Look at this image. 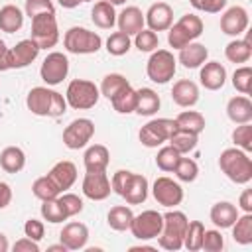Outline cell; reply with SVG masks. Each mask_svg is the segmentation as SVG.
<instances>
[{
  "label": "cell",
  "instance_id": "obj_1",
  "mask_svg": "<svg viewBox=\"0 0 252 252\" xmlns=\"http://www.w3.org/2000/svg\"><path fill=\"white\" fill-rule=\"evenodd\" d=\"M26 106L35 116L59 118L67 112V100L61 93L47 87H33L26 96Z\"/></svg>",
  "mask_w": 252,
  "mask_h": 252
},
{
  "label": "cell",
  "instance_id": "obj_2",
  "mask_svg": "<svg viewBox=\"0 0 252 252\" xmlns=\"http://www.w3.org/2000/svg\"><path fill=\"white\" fill-rule=\"evenodd\" d=\"M219 167L236 185H246L252 179V159H250L248 152H244L236 146L220 152Z\"/></svg>",
  "mask_w": 252,
  "mask_h": 252
},
{
  "label": "cell",
  "instance_id": "obj_3",
  "mask_svg": "<svg viewBox=\"0 0 252 252\" xmlns=\"http://www.w3.org/2000/svg\"><path fill=\"white\" fill-rule=\"evenodd\" d=\"M187 222L189 219L185 217V213L181 211H167L163 215V226L161 232L158 236V242L163 250L175 252L179 248H183V238H185V230H187Z\"/></svg>",
  "mask_w": 252,
  "mask_h": 252
},
{
  "label": "cell",
  "instance_id": "obj_4",
  "mask_svg": "<svg viewBox=\"0 0 252 252\" xmlns=\"http://www.w3.org/2000/svg\"><path fill=\"white\" fill-rule=\"evenodd\" d=\"M203 20L195 14H185L181 16L175 24L169 26L167 30V43L173 47V49H181L185 47L187 43L195 41L201 33H203Z\"/></svg>",
  "mask_w": 252,
  "mask_h": 252
},
{
  "label": "cell",
  "instance_id": "obj_5",
  "mask_svg": "<svg viewBox=\"0 0 252 252\" xmlns=\"http://www.w3.org/2000/svg\"><path fill=\"white\" fill-rule=\"evenodd\" d=\"M63 47L75 55H89V53H96L102 47V37L96 32H91L81 26H73L63 35Z\"/></svg>",
  "mask_w": 252,
  "mask_h": 252
},
{
  "label": "cell",
  "instance_id": "obj_6",
  "mask_svg": "<svg viewBox=\"0 0 252 252\" xmlns=\"http://www.w3.org/2000/svg\"><path fill=\"white\" fill-rule=\"evenodd\" d=\"M100 91L93 81L87 79H73L67 85L65 91V100L71 108L75 110H89L98 102Z\"/></svg>",
  "mask_w": 252,
  "mask_h": 252
},
{
  "label": "cell",
  "instance_id": "obj_7",
  "mask_svg": "<svg viewBox=\"0 0 252 252\" xmlns=\"http://www.w3.org/2000/svg\"><path fill=\"white\" fill-rule=\"evenodd\" d=\"M177 69V59L173 57V53L169 49H156L152 51L148 63H146V75L150 81L165 85L167 81L173 79Z\"/></svg>",
  "mask_w": 252,
  "mask_h": 252
},
{
  "label": "cell",
  "instance_id": "obj_8",
  "mask_svg": "<svg viewBox=\"0 0 252 252\" xmlns=\"http://www.w3.org/2000/svg\"><path fill=\"white\" fill-rule=\"evenodd\" d=\"M39 49L55 47L59 41V26L55 14H39L32 18V37Z\"/></svg>",
  "mask_w": 252,
  "mask_h": 252
},
{
  "label": "cell",
  "instance_id": "obj_9",
  "mask_svg": "<svg viewBox=\"0 0 252 252\" xmlns=\"http://www.w3.org/2000/svg\"><path fill=\"white\" fill-rule=\"evenodd\" d=\"M161 226H163V215L154 209H148V211H142L140 215H134L128 230L138 240H152L159 236Z\"/></svg>",
  "mask_w": 252,
  "mask_h": 252
},
{
  "label": "cell",
  "instance_id": "obj_10",
  "mask_svg": "<svg viewBox=\"0 0 252 252\" xmlns=\"http://www.w3.org/2000/svg\"><path fill=\"white\" fill-rule=\"evenodd\" d=\"M175 128H177V124L173 118H154L140 128L138 138L146 148H158L169 140V136L173 134Z\"/></svg>",
  "mask_w": 252,
  "mask_h": 252
},
{
  "label": "cell",
  "instance_id": "obj_11",
  "mask_svg": "<svg viewBox=\"0 0 252 252\" xmlns=\"http://www.w3.org/2000/svg\"><path fill=\"white\" fill-rule=\"evenodd\" d=\"M94 136V122L91 118H75L63 130V144L69 150L85 148Z\"/></svg>",
  "mask_w": 252,
  "mask_h": 252
},
{
  "label": "cell",
  "instance_id": "obj_12",
  "mask_svg": "<svg viewBox=\"0 0 252 252\" xmlns=\"http://www.w3.org/2000/svg\"><path fill=\"white\" fill-rule=\"evenodd\" d=\"M69 73V59L65 53L61 51H51L47 53V57L43 59L41 67H39V75H41V81L47 85V87H55L59 83H63V79L67 77Z\"/></svg>",
  "mask_w": 252,
  "mask_h": 252
},
{
  "label": "cell",
  "instance_id": "obj_13",
  "mask_svg": "<svg viewBox=\"0 0 252 252\" xmlns=\"http://www.w3.org/2000/svg\"><path fill=\"white\" fill-rule=\"evenodd\" d=\"M152 195L163 207H177L183 201V189H181V185L177 181H173L171 177H165V175H161V177H158L154 181Z\"/></svg>",
  "mask_w": 252,
  "mask_h": 252
},
{
  "label": "cell",
  "instance_id": "obj_14",
  "mask_svg": "<svg viewBox=\"0 0 252 252\" xmlns=\"http://www.w3.org/2000/svg\"><path fill=\"white\" fill-rule=\"evenodd\" d=\"M110 179L106 171H87L83 177V195L91 201H104L110 195Z\"/></svg>",
  "mask_w": 252,
  "mask_h": 252
},
{
  "label": "cell",
  "instance_id": "obj_15",
  "mask_svg": "<svg viewBox=\"0 0 252 252\" xmlns=\"http://www.w3.org/2000/svg\"><path fill=\"white\" fill-rule=\"evenodd\" d=\"M248 22H250V18H248V12L244 6H230L220 16V32L226 35L238 37L240 33L246 32Z\"/></svg>",
  "mask_w": 252,
  "mask_h": 252
},
{
  "label": "cell",
  "instance_id": "obj_16",
  "mask_svg": "<svg viewBox=\"0 0 252 252\" xmlns=\"http://www.w3.org/2000/svg\"><path fill=\"white\" fill-rule=\"evenodd\" d=\"M148 30L152 32H167L173 24V8L167 2H154L144 14Z\"/></svg>",
  "mask_w": 252,
  "mask_h": 252
},
{
  "label": "cell",
  "instance_id": "obj_17",
  "mask_svg": "<svg viewBox=\"0 0 252 252\" xmlns=\"http://www.w3.org/2000/svg\"><path fill=\"white\" fill-rule=\"evenodd\" d=\"M37 55H39V47L35 45V41L33 39H22L14 47H10V53H8L10 69H24V67H28L32 61L37 59Z\"/></svg>",
  "mask_w": 252,
  "mask_h": 252
},
{
  "label": "cell",
  "instance_id": "obj_18",
  "mask_svg": "<svg viewBox=\"0 0 252 252\" xmlns=\"http://www.w3.org/2000/svg\"><path fill=\"white\" fill-rule=\"evenodd\" d=\"M199 81L207 91H219L226 83V69L219 61H205L199 71Z\"/></svg>",
  "mask_w": 252,
  "mask_h": 252
},
{
  "label": "cell",
  "instance_id": "obj_19",
  "mask_svg": "<svg viewBox=\"0 0 252 252\" xmlns=\"http://www.w3.org/2000/svg\"><path fill=\"white\" fill-rule=\"evenodd\" d=\"M59 240L65 244L67 250H81L87 246V240H89V228L87 224L83 222H67L59 234Z\"/></svg>",
  "mask_w": 252,
  "mask_h": 252
},
{
  "label": "cell",
  "instance_id": "obj_20",
  "mask_svg": "<svg viewBox=\"0 0 252 252\" xmlns=\"http://www.w3.org/2000/svg\"><path fill=\"white\" fill-rule=\"evenodd\" d=\"M171 98L177 106H183V108H191L199 102V87L189 81V79H179L173 83V89H171Z\"/></svg>",
  "mask_w": 252,
  "mask_h": 252
},
{
  "label": "cell",
  "instance_id": "obj_21",
  "mask_svg": "<svg viewBox=\"0 0 252 252\" xmlns=\"http://www.w3.org/2000/svg\"><path fill=\"white\" fill-rule=\"evenodd\" d=\"M144 14L138 6H126L120 14H116V26L118 32H124L128 35H136L140 30H144Z\"/></svg>",
  "mask_w": 252,
  "mask_h": 252
},
{
  "label": "cell",
  "instance_id": "obj_22",
  "mask_svg": "<svg viewBox=\"0 0 252 252\" xmlns=\"http://www.w3.org/2000/svg\"><path fill=\"white\" fill-rule=\"evenodd\" d=\"M47 175L53 179V183H55V185L59 187V191L63 193V191L71 189L73 183L77 181V165H75L73 161H69V159H63V161H57V163L49 169Z\"/></svg>",
  "mask_w": 252,
  "mask_h": 252
},
{
  "label": "cell",
  "instance_id": "obj_23",
  "mask_svg": "<svg viewBox=\"0 0 252 252\" xmlns=\"http://www.w3.org/2000/svg\"><path fill=\"white\" fill-rule=\"evenodd\" d=\"M207 57H209V49L199 41H191L179 49L177 61L187 69H197L207 61Z\"/></svg>",
  "mask_w": 252,
  "mask_h": 252
},
{
  "label": "cell",
  "instance_id": "obj_24",
  "mask_svg": "<svg viewBox=\"0 0 252 252\" xmlns=\"http://www.w3.org/2000/svg\"><path fill=\"white\" fill-rule=\"evenodd\" d=\"M83 163L87 171H106L108 163H110V152L106 146L102 144H93L85 150L83 156Z\"/></svg>",
  "mask_w": 252,
  "mask_h": 252
},
{
  "label": "cell",
  "instance_id": "obj_25",
  "mask_svg": "<svg viewBox=\"0 0 252 252\" xmlns=\"http://www.w3.org/2000/svg\"><path fill=\"white\" fill-rule=\"evenodd\" d=\"M209 217H211V220H213L215 226H219V228H230L234 224V220L238 219V209L230 201H219V203H215L211 207Z\"/></svg>",
  "mask_w": 252,
  "mask_h": 252
},
{
  "label": "cell",
  "instance_id": "obj_26",
  "mask_svg": "<svg viewBox=\"0 0 252 252\" xmlns=\"http://www.w3.org/2000/svg\"><path fill=\"white\" fill-rule=\"evenodd\" d=\"M159 94L150 89V87H142L136 91V114L140 116H154L158 110H159Z\"/></svg>",
  "mask_w": 252,
  "mask_h": 252
},
{
  "label": "cell",
  "instance_id": "obj_27",
  "mask_svg": "<svg viewBox=\"0 0 252 252\" xmlns=\"http://www.w3.org/2000/svg\"><path fill=\"white\" fill-rule=\"evenodd\" d=\"M226 116H228L234 124L250 122V120H252V102H250V98L244 96V94L232 96V98L226 102Z\"/></svg>",
  "mask_w": 252,
  "mask_h": 252
},
{
  "label": "cell",
  "instance_id": "obj_28",
  "mask_svg": "<svg viewBox=\"0 0 252 252\" xmlns=\"http://www.w3.org/2000/svg\"><path fill=\"white\" fill-rule=\"evenodd\" d=\"M91 20L96 28L100 30H110L114 24H116V12H114V6L108 2V0H98L94 2L93 10H91Z\"/></svg>",
  "mask_w": 252,
  "mask_h": 252
},
{
  "label": "cell",
  "instance_id": "obj_29",
  "mask_svg": "<svg viewBox=\"0 0 252 252\" xmlns=\"http://www.w3.org/2000/svg\"><path fill=\"white\" fill-rule=\"evenodd\" d=\"M26 165V154L18 146H8L0 152V167L6 173H18Z\"/></svg>",
  "mask_w": 252,
  "mask_h": 252
},
{
  "label": "cell",
  "instance_id": "obj_30",
  "mask_svg": "<svg viewBox=\"0 0 252 252\" xmlns=\"http://www.w3.org/2000/svg\"><path fill=\"white\" fill-rule=\"evenodd\" d=\"M24 16L26 14L14 4L2 6L0 8V30L6 33H16L24 26Z\"/></svg>",
  "mask_w": 252,
  "mask_h": 252
},
{
  "label": "cell",
  "instance_id": "obj_31",
  "mask_svg": "<svg viewBox=\"0 0 252 252\" xmlns=\"http://www.w3.org/2000/svg\"><path fill=\"white\" fill-rule=\"evenodd\" d=\"M224 57H226L230 63H246V61L252 57L250 39H248V37H244V39L234 37L232 41H228L226 47H224Z\"/></svg>",
  "mask_w": 252,
  "mask_h": 252
},
{
  "label": "cell",
  "instance_id": "obj_32",
  "mask_svg": "<svg viewBox=\"0 0 252 252\" xmlns=\"http://www.w3.org/2000/svg\"><path fill=\"white\" fill-rule=\"evenodd\" d=\"M148 189H150L148 187V179L144 175H140V173H134V177H132L126 193L122 195V199H126L128 205H140V203H144L148 199Z\"/></svg>",
  "mask_w": 252,
  "mask_h": 252
},
{
  "label": "cell",
  "instance_id": "obj_33",
  "mask_svg": "<svg viewBox=\"0 0 252 252\" xmlns=\"http://www.w3.org/2000/svg\"><path fill=\"white\" fill-rule=\"evenodd\" d=\"M132 219H134V213H132V209L126 207V205H116V207H112V209L108 211V215H106L108 226H110L112 230H118V232L128 230Z\"/></svg>",
  "mask_w": 252,
  "mask_h": 252
},
{
  "label": "cell",
  "instance_id": "obj_34",
  "mask_svg": "<svg viewBox=\"0 0 252 252\" xmlns=\"http://www.w3.org/2000/svg\"><path fill=\"white\" fill-rule=\"evenodd\" d=\"M167 142H169V146H173V148L183 156V154H189V152H193V150L197 148L199 134L187 132V130H183V128H175Z\"/></svg>",
  "mask_w": 252,
  "mask_h": 252
},
{
  "label": "cell",
  "instance_id": "obj_35",
  "mask_svg": "<svg viewBox=\"0 0 252 252\" xmlns=\"http://www.w3.org/2000/svg\"><path fill=\"white\" fill-rule=\"evenodd\" d=\"M173 120H175L177 128H183V130L193 132V134H201L205 130V116L197 110H183Z\"/></svg>",
  "mask_w": 252,
  "mask_h": 252
},
{
  "label": "cell",
  "instance_id": "obj_36",
  "mask_svg": "<svg viewBox=\"0 0 252 252\" xmlns=\"http://www.w3.org/2000/svg\"><path fill=\"white\" fill-rule=\"evenodd\" d=\"M112 108L118 114H130L136 110V89H132V85H128L126 89H122L118 94H114L110 98Z\"/></svg>",
  "mask_w": 252,
  "mask_h": 252
},
{
  "label": "cell",
  "instance_id": "obj_37",
  "mask_svg": "<svg viewBox=\"0 0 252 252\" xmlns=\"http://www.w3.org/2000/svg\"><path fill=\"white\" fill-rule=\"evenodd\" d=\"M130 83H128V79L124 77V75H120V73H108V75H104L102 77V83H100V87H98V91H100V94L102 96H106L108 100L114 96V94H118L122 89H126Z\"/></svg>",
  "mask_w": 252,
  "mask_h": 252
},
{
  "label": "cell",
  "instance_id": "obj_38",
  "mask_svg": "<svg viewBox=\"0 0 252 252\" xmlns=\"http://www.w3.org/2000/svg\"><path fill=\"white\" fill-rule=\"evenodd\" d=\"M230 228H232L234 242L244 244V246L252 242V215L250 213H244L242 217L238 215V219L234 220V224Z\"/></svg>",
  "mask_w": 252,
  "mask_h": 252
},
{
  "label": "cell",
  "instance_id": "obj_39",
  "mask_svg": "<svg viewBox=\"0 0 252 252\" xmlns=\"http://www.w3.org/2000/svg\"><path fill=\"white\" fill-rule=\"evenodd\" d=\"M32 193H33L39 201L55 199V197L61 195L59 187L53 183V179H51L49 175H41V177H37V179L33 181V185H32Z\"/></svg>",
  "mask_w": 252,
  "mask_h": 252
},
{
  "label": "cell",
  "instance_id": "obj_40",
  "mask_svg": "<svg viewBox=\"0 0 252 252\" xmlns=\"http://www.w3.org/2000/svg\"><path fill=\"white\" fill-rule=\"evenodd\" d=\"M203 232H205V224L201 220H189L187 230H185V238H183V248H187L189 252L201 250Z\"/></svg>",
  "mask_w": 252,
  "mask_h": 252
},
{
  "label": "cell",
  "instance_id": "obj_41",
  "mask_svg": "<svg viewBox=\"0 0 252 252\" xmlns=\"http://www.w3.org/2000/svg\"><path fill=\"white\" fill-rule=\"evenodd\" d=\"M130 47H132V39H130V35L124 33V32H114V33H110L108 39H106V51H108L110 55H114V57L126 55V53L130 51Z\"/></svg>",
  "mask_w": 252,
  "mask_h": 252
},
{
  "label": "cell",
  "instance_id": "obj_42",
  "mask_svg": "<svg viewBox=\"0 0 252 252\" xmlns=\"http://www.w3.org/2000/svg\"><path fill=\"white\" fill-rule=\"evenodd\" d=\"M41 217L51 222V224H57V222H63L67 220V215L63 211V205L59 203V199H47V201H41Z\"/></svg>",
  "mask_w": 252,
  "mask_h": 252
},
{
  "label": "cell",
  "instance_id": "obj_43",
  "mask_svg": "<svg viewBox=\"0 0 252 252\" xmlns=\"http://www.w3.org/2000/svg\"><path fill=\"white\" fill-rule=\"evenodd\" d=\"M173 173H175V177H177L179 181L191 183V181H195L197 175H199V165H197V161L191 159V158H179V161H177Z\"/></svg>",
  "mask_w": 252,
  "mask_h": 252
},
{
  "label": "cell",
  "instance_id": "obj_44",
  "mask_svg": "<svg viewBox=\"0 0 252 252\" xmlns=\"http://www.w3.org/2000/svg\"><path fill=\"white\" fill-rule=\"evenodd\" d=\"M179 158H181V154L173 146H163V148H159V152L156 156V165L161 171H173Z\"/></svg>",
  "mask_w": 252,
  "mask_h": 252
},
{
  "label": "cell",
  "instance_id": "obj_45",
  "mask_svg": "<svg viewBox=\"0 0 252 252\" xmlns=\"http://www.w3.org/2000/svg\"><path fill=\"white\" fill-rule=\"evenodd\" d=\"M134 45L138 47V51H144V53H152L159 47V37L156 32L152 30H140L136 35H134Z\"/></svg>",
  "mask_w": 252,
  "mask_h": 252
},
{
  "label": "cell",
  "instance_id": "obj_46",
  "mask_svg": "<svg viewBox=\"0 0 252 252\" xmlns=\"http://www.w3.org/2000/svg\"><path fill=\"white\" fill-rule=\"evenodd\" d=\"M232 87L242 94H250V91H252V69L248 65L238 67L232 73Z\"/></svg>",
  "mask_w": 252,
  "mask_h": 252
},
{
  "label": "cell",
  "instance_id": "obj_47",
  "mask_svg": "<svg viewBox=\"0 0 252 252\" xmlns=\"http://www.w3.org/2000/svg\"><path fill=\"white\" fill-rule=\"evenodd\" d=\"M232 142L236 148H240L244 152H252V126H250V122L238 124L232 130Z\"/></svg>",
  "mask_w": 252,
  "mask_h": 252
},
{
  "label": "cell",
  "instance_id": "obj_48",
  "mask_svg": "<svg viewBox=\"0 0 252 252\" xmlns=\"http://www.w3.org/2000/svg\"><path fill=\"white\" fill-rule=\"evenodd\" d=\"M24 14L32 20L39 14H55V6L51 0H26Z\"/></svg>",
  "mask_w": 252,
  "mask_h": 252
},
{
  "label": "cell",
  "instance_id": "obj_49",
  "mask_svg": "<svg viewBox=\"0 0 252 252\" xmlns=\"http://www.w3.org/2000/svg\"><path fill=\"white\" fill-rule=\"evenodd\" d=\"M57 199H59V203L63 205V211H65L67 219H69V217H75V215H79V213L83 211V199H81L79 195H75V193H63V195H59Z\"/></svg>",
  "mask_w": 252,
  "mask_h": 252
},
{
  "label": "cell",
  "instance_id": "obj_50",
  "mask_svg": "<svg viewBox=\"0 0 252 252\" xmlns=\"http://www.w3.org/2000/svg\"><path fill=\"white\" fill-rule=\"evenodd\" d=\"M201 248L207 250V252H220L224 248V238L219 230H207L203 232V242H201Z\"/></svg>",
  "mask_w": 252,
  "mask_h": 252
},
{
  "label": "cell",
  "instance_id": "obj_51",
  "mask_svg": "<svg viewBox=\"0 0 252 252\" xmlns=\"http://www.w3.org/2000/svg\"><path fill=\"white\" fill-rule=\"evenodd\" d=\"M132 177H134V171L118 169V171L112 175V179H110V187H112V191H114L116 195H120V197H122V195L126 193V189H128V185H130Z\"/></svg>",
  "mask_w": 252,
  "mask_h": 252
},
{
  "label": "cell",
  "instance_id": "obj_52",
  "mask_svg": "<svg viewBox=\"0 0 252 252\" xmlns=\"http://www.w3.org/2000/svg\"><path fill=\"white\" fill-rule=\"evenodd\" d=\"M189 4L199 10V12H207V14H219L224 6L226 0H189Z\"/></svg>",
  "mask_w": 252,
  "mask_h": 252
},
{
  "label": "cell",
  "instance_id": "obj_53",
  "mask_svg": "<svg viewBox=\"0 0 252 252\" xmlns=\"http://www.w3.org/2000/svg\"><path fill=\"white\" fill-rule=\"evenodd\" d=\"M24 234H26L28 238L39 242V240L45 236V226H43V222L37 220V219H28L26 224H24Z\"/></svg>",
  "mask_w": 252,
  "mask_h": 252
},
{
  "label": "cell",
  "instance_id": "obj_54",
  "mask_svg": "<svg viewBox=\"0 0 252 252\" xmlns=\"http://www.w3.org/2000/svg\"><path fill=\"white\" fill-rule=\"evenodd\" d=\"M12 248H14V252H39V244H37L35 240L28 238V236L16 240Z\"/></svg>",
  "mask_w": 252,
  "mask_h": 252
},
{
  "label": "cell",
  "instance_id": "obj_55",
  "mask_svg": "<svg viewBox=\"0 0 252 252\" xmlns=\"http://www.w3.org/2000/svg\"><path fill=\"white\" fill-rule=\"evenodd\" d=\"M12 203V187L6 181H0V211Z\"/></svg>",
  "mask_w": 252,
  "mask_h": 252
},
{
  "label": "cell",
  "instance_id": "obj_56",
  "mask_svg": "<svg viewBox=\"0 0 252 252\" xmlns=\"http://www.w3.org/2000/svg\"><path fill=\"white\" fill-rule=\"evenodd\" d=\"M238 207L244 213H252V189H244L240 199H238Z\"/></svg>",
  "mask_w": 252,
  "mask_h": 252
},
{
  "label": "cell",
  "instance_id": "obj_57",
  "mask_svg": "<svg viewBox=\"0 0 252 252\" xmlns=\"http://www.w3.org/2000/svg\"><path fill=\"white\" fill-rule=\"evenodd\" d=\"M8 53H10V47H6V43L0 39V71H8L10 69Z\"/></svg>",
  "mask_w": 252,
  "mask_h": 252
},
{
  "label": "cell",
  "instance_id": "obj_58",
  "mask_svg": "<svg viewBox=\"0 0 252 252\" xmlns=\"http://www.w3.org/2000/svg\"><path fill=\"white\" fill-rule=\"evenodd\" d=\"M59 2V6H63V8H77L83 0H57Z\"/></svg>",
  "mask_w": 252,
  "mask_h": 252
},
{
  "label": "cell",
  "instance_id": "obj_59",
  "mask_svg": "<svg viewBox=\"0 0 252 252\" xmlns=\"http://www.w3.org/2000/svg\"><path fill=\"white\" fill-rule=\"evenodd\" d=\"M8 250H10V242H8L6 234L0 232V252H8Z\"/></svg>",
  "mask_w": 252,
  "mask_h": 252
},
{
  "label": "cell",
  "instance_id": "obj_60",
  "mask_svg": "<svg viewBox=\"0 0 252 252\" xmlns=\"http://www.w3.org/2000/svg\"><path fill=\"white\" fill-rule=\"evenodd\" d=\"M47 250H49V252H67V248H65L63 242H59V244H51Z\"/></svg>",
  "mask_w": 252,
  "mask_h": 252
},
{
  "label": "cell",
  "instance_id": "obj_61",
  "mask_svg": "<svg viewBox=\"0 0 252 252\" xmlns=\"http://www.w3.org/2000/svg\"><path fill=\"white\" fill-rule=\"evenodd\" d=\"M138 250H154V246H130V252H138Z\"/></svg>",
  "mask_w": 252,
  "mask_h": 252
},
{
  "label": "cell",
  "instance_id": "obj_62",
  "mask_svg": "<svg viewBox=\"0 0 252 252\" xmlns=\"http://www.w3.org/2000/svg\"><path fill=\"white\" fill-rule=\"evenodd\" d=\"M108 2H110V4H112V6H118V4H124V2H126V0H108Z\"/></svg>",
  "mask_w": 252,
  "mask_h": 252
},
{
  "label": "cell",
  "instance_id": "obj_63",
  "mask_svg": "<svg viewBox=\"0 0 252 252\" xmlns=\"http://www.w3.org/2000/svg\"><path fill=\"white\" fill-rule=\"evenodd\" d=\"M83 2H93V0H83Z\"/></svg>",
  "mask_w": 252,
  "mask_h": 252
}]
</instances>
